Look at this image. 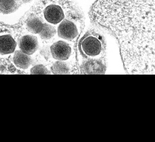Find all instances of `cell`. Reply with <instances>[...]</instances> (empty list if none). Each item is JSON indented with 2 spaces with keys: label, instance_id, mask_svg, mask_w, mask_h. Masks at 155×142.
I'll return each mask as SVG.
<instances>
[{
  "label": "cell",
  "instance_id": "obj_1",
  "mask_svg": "<svg viewBox=\"0 0 155 142\" xmlns=\"http://www.w3.org/2000/svg\"><path fill=\"white\" fill-rule=\"evenodd\" d=\"M90 15L119 42L124 63L155 57V0H97Z\"/></svg>",
  "mask_w": 155,
  "mask_h": 142
},
{
  "label": "cell",
  "instance_id": "obj_2",
  "mask_svg": "<svg viewBox=\"0 0 155 142\" xmlns=\"http://www.w3.org/2000/svg\"><path fill=\"white\" fill-rule=\"evenodd\" d=\"M39 14L46 22L54 26L69 17H82L78 8L70 0H42Z\"/></svg>",
  "mask_w": 155,
  "mask_h": 142
},
{
  "label": "cell",
  "instance_id": "obj_3",
  "mask_svg": "<svg viewBox=\"0 0 155 142\" xmlns=\"http://www.w3.org/2000/svg\"><path fill=\"white\" fill-rule=\"evenodd\" d=\"M82 53L87 59L101 60L104 53V43L102 38L95 33L87 34L80 44Z\"/></svg>",
  "mask_w": 155,
  "mask_h": 142
},
{
  "label": "cell",
  "instance_id": "obj_4",
  "mask_svg": "<svg viewBox=\"0 0 155 142\" xmlns=\"http://www.w3.org/2000/svg\"><path fill=\"white\" fill-rule=\"evenodd\" d=\"M81 18L72 17L64 20L56 28L58 37L68 42L76 43L82 32Z\"/></svg>",
  "mask_w": 155,
  "mask_h": 142
},
{
  "label": "cell",
  "instance_id": "obj_5",
  "mask_svg": "<svg viewBox=\"0 0 155 142\" xmlns=\"http://www.w3.org/2000/svg\"><path fill=\"white\" fill-rule=\"evenodd\" d=\"M51 57L55 60L68 62L75 58L74 46L65 40H59L53 43L49 48Z\"/></svg>",
  "mask_w": 155,
  "mask_h": 142
},
{
  "label": "cell",
  "instance_id": "obj_6",
  "mask_svg": "<svg viewBox=\"0 0 155 142\" xmlns=\"http://www.w3.org/2000/svg\"><path fill=\"white\" fill-rule=\"evenodd\" d=\"M25 24L28 31L32 34L38 35L41 38L51 25L46 22L39 14L30 15L26 20Z\"/></svg>",
  "mask_w": 155,
  "mask_h": 142
},
{
  "label": "cell",
  "instance_id": "obj_7",
  "mask_svg": "<svg viewBox=\"0 0 155 142\" xmlns=\"http://www.w3.org/2000/svg\"><path fill=\"white\" fill-rule=\"evenodd\" d=\"M20 50L28 55L31 56L38 50L39 44L37 37L26 35L21 37L18 42Z\"/></svg>",
  "mask_w": 155,
  "mask_h": 142
},
{
  "label": "cell",
  "instance_id": "obj_8",
  "mask_svg": "<svg viewBox=\"0 0 155 142\" xmlns=\"http://www.w3.org/2000/svg\"><path fill=\"white\" fill-rule=\"evenodd\" d=\"M81 67L82 74H104L105 66L101 60L87 59Z\"/></svg>",
  "mask_w": 155,
  "mask_h": 142
},
{
  "label": "cell",
  "instance_id": "obj_9",
  "mask_svg": "<svg viewBox=\"0 0 155 142\" xmlns=\"http://www.w3.org/2000/svg\"><path fill=\"white\" fill-rule=\"evenodd\" d=\"M17 44L13 38L9 35L0 36V54L2 55L13 53Z\"/></svg>",
  "mask_w": 155,
  "mask_h": 142
},
{
  "label": "cell",
  "instance_id": "obj_10",
  "mask_svg": "<svg viewBox=\"0 0 155 142\" xmlns=\"http://www.w3.org/2000/svg\"><path fill=\"white\" fill-rule=\"evenodd\" d=\"M13 61L17 68L26 69L29 68L33 61L30 56L27 55L19 50L15 51L13 57Z\"/></svg>",
  "mask_w": 155,
  "mask_h": 142
},
{
  "label": "cell",
  "instance_id": "obj_11",
  "mask_svg": "<svg viewBox=\"0 0 155 142\" xmlns=\"http://www.w3.org/2000/svg\"><path fill=\"white\" fill-rule=\"evenodd\" d=\"M21 2L19 0H0V13L9 14L16 11Z\"/></svg>",
  "mask_w": 155,
  "mask_h": 142
},
{
  "label": "cell",
  "instance_id": "obj_12",
  "mask_svg": "<svg viewBox=\"0 0 155 142\" xmlns=\"http://www.w3.org/2000/svg\"><path fill=\"white\" fill-rule=\"evenodd\" d=\"M50 70L54 74H69L71 68L68 62L56 60L52 64Z\"/></svg>",
  "mask_w": 155,
  "mask_h": 142
},
{
  "label": "cell",
  "instance_id": "obj_13",
  "mask_svg": "<svg viewBox=\"0 0 155 142\" xmlns=\"http://www.w3.org/2000/svg\"><path fill=\"white\" fill-rule=\"evenodd\" d=\"M30 74H50L51 71L43 64L35 65L31 69Z\"/></svg>",
  "mask_w": 155,
  "mask_h": 142
},
{
  "label": "cell",
  "instance_id": "obj_14",
  "mask_svg": "<svg viewBox=\"0 0 155 142\" xmlns=\"http://www.w3.org/2000/svg\"><path fill=\"white\" fill-rule=\"evenodd\" d=\"M21 3H27V2H29L32 0H19Z\"/></svg>",
  "mask_w": 155,
  "mask_h": 142
}]
</instances>
